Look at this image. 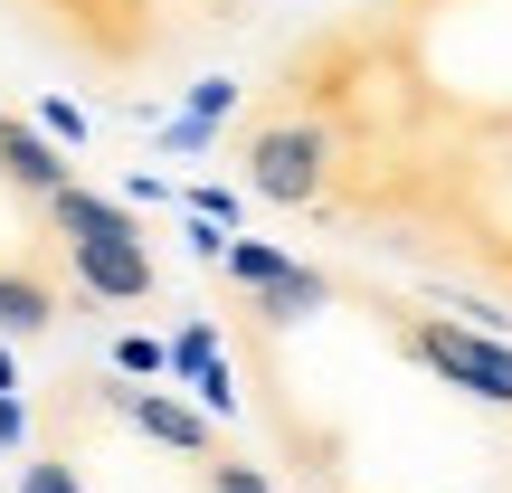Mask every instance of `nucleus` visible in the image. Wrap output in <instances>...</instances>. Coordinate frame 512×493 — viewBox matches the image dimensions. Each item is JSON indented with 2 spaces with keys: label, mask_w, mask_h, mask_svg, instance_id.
Masks as SVG:
<instances>
[{
  "label": "nucleus",
  "mask_w": 512,
  "mask_h": 493,
  "mask_svg": "<svg viewBox=\"0 0 512 493\" xmlns=\"http://www.w3.org/2000/svg\"><path fill=\"white\" fill-rule=\"evenodd\" d=\"M408 351L446 389H465L484 408H512V342L503 332H465V323H437V313H408Z\"/></svg>",
  "instance_id": "1"
},
{
  "label": "nucleus",
  "mask_w": 512,
  "mask_h": 493,
  "mask_svg": "<svg viewBox=\"0 0 512 493\" xmlns=\"http://www.w3.org/2000/svg\"><path fill=\"white\" fill-rule=\"evenodd\" d=\"M323 181H332L323 124H256V133H247V190H256V200L313 209V200H323Z\"/></svg>",
  "instance_id": "2"
},
{
  "label": "nucleus",
  "mask_w": 512,
  "mask_h": 493,
  "mask_svg": "<svg viewBox=\"0 0 512 493\" xmlns=\"http://www.w3.org/2000/svg\"><path fill=\"white\" fill-rule=\"evenodd\" d=\"M67 275L86 285V304H143L162 285L143 238H67Z\"/></svg>",
  "instance_id": "3"
},
{
  "label": "nucleus",
  "mask_w": 512,
  "mask_h": 493,
  "mask_svg": "<svg viewBox=\"0 0 512 493\" xmlns=\"http://www.w3.org/2000/svg\"><path fill=\"white\" fill-rule=\"evenodd\" d=\"M114 418L143 427V437H152V446H171V456H219L209 418H200V408H181V399H162V389H114Z\"/></svg>",
  "instance_id": "4"
},
{
  "label": "nucleus",
  "mask_w": 512,
  "mask_h": 493,
  "mask_svg": "<svg viewBox=\"0 0 512 493\" xmlns=\"http://www.w3.org/2000/svg\"><path fill=\"white\" fill-rule=\"evenodd\" d=\"M0 181L10 190H29V200H57V190L76 181L67 162H57V143L38 124H19V114H0Z\"/></svg>",
  "instance_id": "5"
},
{
  "label": "nucleus",
  "mask_w": 512,
  "mask_h": 493,
  "mask_svg": "<svg viewBox=\"0 0 512 493\" xmlns=\"http://www.w3.org/2000/svg\"><path fill=\"white\" fill-rule=\"evenodd\" d=\"M48 228H57V238H143L133 209L105 200V190H86V181H67V190L48 200Z\"/></svg>",
  "instance_id": "6"
},
{
  "label": "nucleus",
  "mask_w": 512,
  "mask_h": 493,
  "mask_svg": "<svg viewBox=\"0 0 512 493\" xmlns=\"http://www.w3.org/2000/svg\"><path fill=\"white\" fill-rule=\"evenodd\" d=\"M323 304H332V275L323 266H294V275H275L266 294H247L256 323H304V313H323Z\"/></svg>",
  "instance_id": "7"
},
{
  "label": "nucleus",
  "mask_w": 512,
  "mask_h": 493,
  "mask_svg": "<svg viewBox=\"0 0 512 493\" xmlns=\"http://www.w3.org/2000/svg\"><path fill=\"white\" fill-rule=\"evenodd\" d=\"M48 323H57V294L38 285V275L0 266V332H19V342H29V332H48Z\"/></svg>",
  "instance_id": "8"
},
{
  "label": "nucleus",
  "mask_w": 512,
  "mask_h": 493,
  "mask_svg": "<svg viewBox=\"0 0 512 493\" xmlns=\"http://www.w3.org/2000/svg\"><path fill=\"white\" fill-rule=\"evenodd\" d=\"M219 275H228L238 294H266L275 275H294V256H285V247H266V238H228V247H219Z\"/></svg>",
  "instance_id": "9"
},
{
  "label": "nucleus",
  "mask_w": 512,
  "mask_h": 493,
  "mask_svg": "<svg viewBox=\"0 0 512 493\" xmlns=\"http://www.w3.org/2000/svg\"><path fill=\"white\" fill-rule=\"evenodd\" d=\"M171 370H181V380H200V370H219V332H209V323H181V332H171Z\"/></svg>",
  "instance_id": "10"
},
{
  "label": "nucleus",
  "mask_w": 512,
  "mask_h": 493,
  "mask_svg": "<svg viewBox=\"0 0 512 493\" xmlns=\"http://www.w3.org/2000/svg\"><path fill=\"white\" fill-rule=\"evenodd\" d=\"M181 209H190V219H209V228H228V238H238V190H219V181H190V190H181Z\"/></svg>",
  "instance_id": "11"
},
{
  "label": "nucleus",
  "mask_w": 512,
  "mask_h": 493,
  "mask_svg": "<svg viewBox=\"0 0 512 493\" xmlns=\"http://www.w3.org/2000/svg\"><path fill=\"white\" fill-rule=\"evenodd\" d=\"M114 370H124V380H162V370H171V351L152 342V332H124V342H114Z\"/></svg>",
  "instance_id": "12"
},
{
  "label": "nucleus",
  "mask_w": 512,
  "mask_h": 493,
  "mask_svg": "<svg viewBox=\"0 0 512 493\" xmlns=\"http://www.w3.org/2000/svg\"><path fill=\"white\" fill-rule=\"evenodd\" d=\"M19 493H86V475H76L67 456H29L19 465Z\"/></svg>",
  "instance_id": "13"
},
{
  "label": "nucleus",
  "mask_w": 512,
  "mask_h": 493,
  "mask_svg": "<svg viewBox=\"0 0 512 493\" xmlns=\"http://www.w3.org/2000/svg\"><path fill=\"white\" fill-rule=\"evenodd\" d=\"M200 465H209V493H275L266 465H247V456H200Z\"/></svg>",
  "instance_id": "14"
},
{
  "label": "nucleus",
  "mask_w": 512,
  "mask_h": 493,
  "mask_svg": "<svg viewBox=\"0 0 512 493\" xmlns=\"http://www.w3.org/2000/svg\"><path fill=\"white\" fill-rule=\"evenodd\" d=\"M38 133H48V143H86V114H76L67 95H48V105H38Z\"/></svg>",
  "instance_id": "15"
},
{
  "label": "nucleus",
  "mask_w": 512,
  "mask_h": 493,
  "mask_svg": "<svg viewBox=\"0 0 512 493\" xmlns=\"http://www.w3.org/2000/svg\"><path fill=\"white\" fill-rule=\"evenodd\" d=\"M219 114H238V86H190V124H219Z\"/></svg>",
  "instance_id": "16"
},
{
  "label": "nucleus",
  "mask_w": 512,
  "mask_h": 493,
  "mask_svg": "<svg viewBox=\"0 0 512 493\" xmlns=\"http://www.w3.org/2000/svg\"><path fill=\"white\" fill-rule=\"evenodd\" d=\"M181 238H190V256H200V266H219V247H228V228H209V219H190Z\"/></svg>",
  "instance_id": "17"
},
{
  "label": "nucleus",
  "mask_w": 512,
  "mask_h": 493,
  "mask_svg": "<svg viewBox=\"0 0 512 493\" xmlns=\"http://www.w3.org/2000/svg\"><path fill=\"white\" fill-rule=\"evenodd\" d=\"M0 446H29V408L19 399H0Z\"/></svg>",
  "instance_id": "18"
},
{
  "label": "nucleus",
  "mask_w": 512,
  "mask_h": 493,
  "mask_svg": "<svg viewBox=\"0 0 512 493\" xmlns=\"http://www.w3.org/2000/svg\"><path fill=\"white\" fill-rule=\"evenodd\" d=\"M0 399H19V361H10V342H0Z\"/></svg>",
  "instance_id": "19"
}]
</instances>
